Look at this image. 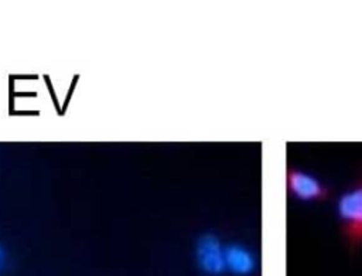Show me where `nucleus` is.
Instances as JSON below:
<instances>
[{"mask_svg": "<svg viewBox=\"0 0 362 276\" xmlns=\"http://www.w3.org/2000/svg\"><path fill=\"white\" fill-rule=\"evenodd\" d=\"M338 215L348 241L362 245V180L339 197Z\"/></svg>", "mask_w": 362, "mask_h": 276, "instance_id": "obj_1", "label": "nucleus"}, {"mask_svg": "<svg viewBox=\"0 0 362 276\" xmlns=\"http://www.w3.org/2000/svg\"><path fill=\"white\" fill-rule=\"evenodd\" d=\"M1 262H3V251L0 248V266H1Z\"/></svg>", "mask_w": 362, "mask_h": 276, "instance_id": "obj_5", "label": "nucleus"}, {"mask_svg": "<svg viewBox=\"0 0 362 276\" xmlns=\"http://www.w3.org/2000/svg\"><path fill=\"white\" fill-rule=\"evenodd\" d=\"M287 187L293 195L304 201L320 200L327 194L324 185L313 174L296 168L287 171Z\"/></svg>", "mask_w": 362, "mask_h": 276, "instance_id": "obj_3", "label": "nucleus"}, {"mask_svg": "<svg viewBox=\"0 0 362 276\" xmlns=\"http://www.w3.org/2000/svg\"><path fill=\"white\" fill-rule=\"evenodd\" d=\"M225 268L236 275H247L255 268V259L246 248L232 245L225 249Z\"/></svg>", "mask_w": 362, "mask_h": 276, "instance_id": "obj_4", "label": "nucleus"}, {"mask_svg": "<svg viewBox=\"0 0 362 276\" xmlns=\"http://www.w3.org/2000/svg\"><path fill=\"white\" fill-rule=\"evenodd\" d=\"M197 262L204 272L211 275L221 273L225 269V249L215 236L205 235L198 241Z\"/></svg>", "mask_w": 362, "mask_h": 276, "instance_id": "obj_2", "label": "nucleus"}]
</instances>
